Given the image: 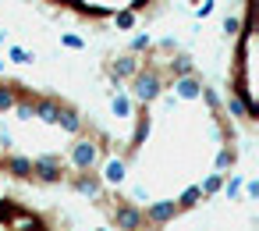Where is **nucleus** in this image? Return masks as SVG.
Wrapping results in <instances>:
<instances>
[{
	"instance_id": "obj_19",
	"label": "nucleus",
	"mask_w": 259,
	"mask_h": 231,
	"mask_svg": "<svg viewBox=\"0 0 259 231\" xmlns=\"http://www.w3.org/2000/svg\"><path fill=\"white\" fill-rule=\"evenodd\" d=\"M174 203H178V210H181V213H185V210H192V206H199V203H202V192H199V185H188V188H185V192H181Z\"/></svg>"
},
{
	"instance_id": "obj_36",
	"label": "nucleus",
	"mask_w": 259,
	"mask_h": 231,
	"mask_svg": "<svg viewBox=\"0 0 259 231\" xmlns=\"http://www.w3.org/2000/svg\"><path fill=\"white\" fill-rule=\"evenodd\" d=\"M192 4H202V0H192Z\"/></svg>"
},
{
	"instance_id": "obj_13",
	"label": "nucleus",
	"mask_w": 259,
	"mask_h": 231,
	"mask_svg": "<svg viewBox=\"0 0 259 231\" xmlns=\"http://www.w3.org/2000/svg\"><path fill=\"white\" fill-rule=\"evenodd\" d=\"M57 128H64L68 135H75V139H78V135H82V128H85V121H82V114H78L75 107H68V103H64V107H61V118H57Z\"/></svg>"
},
{
	"instance_id": "obj_7",
	"label": "nucleus",
	"mask_w": 259,
	"mask_h": 231,
	"mask_svg": "<svg viewBox=\"0 0 259 231\" xmlns=\"http://www.w3.org/2000/svg\"><path fill=\"white\" fill-rule=\"evenodd\" d=\"M61 100L57 96H36L32 100V118H39L43 125H57V118H61Z\"/></svg>"
},
{
	"instance_id": "obj_35",
	"label": "nucleus",
	"mask_w": 259,
	"mask_h": 231,
	"mask_svg": "<svg viewBox=\"0 0 259 231\" xmlns=\"http://www.w3.org/2000/svg\"><path fill=\"white\" fill-rule=\"evenodd\" d=\"M96 231H110V227H96Z\"/></svg>"
},
{
	"instance_id": "obj_30",
	"label": "nucleus",
	"mask_w": 259,
	"mask_h": 231,
	"mask_svg": "<svg viewBox=\"0 0 259 231\" xmlns=\"http://www.w3.org/2000/svg\"><path fill=\"white\" fill-rule=\"evenodd\" d=\"M11 149H15V135H11L8 128H0V153H4V157H8Z\"/></svg>"
},
{
	"instance_id": "obj_27",
	"label": "nucleus",
	"mask_w": 259,
	"mask_h": 231,
	"mask_svg": "<svg viewBox=\"0 0 259 231\" xmlns=\"http://www.w3.org/2000/svg\"><path fill=\"white\" fill-rule=\"evenodd\" d=\"M224 188V174H209L202 185H199V192H202V199H209V196H217Z\"/></svg>"
},
{
	"instance_id": "obj_15",
	"label": "nucleus",
	"mask_w": 259,
	"mask_h": 231,
	"mask_svg": "<svg viewBox=\"0 0 259 231\" xmlns=\"http://www.w3.org/2000/svg\"><path fill=\"white\" fill-rule=\"evenodd\" d=\"M167 71H170L174 79H188V75H195V61H192L188 54H174V57L167 61Z\"/></svg>"
},
{
	"instance_id": "obj_8",
	"label": "nucleus",
	"mask_w": 259,
	"mask_h": 231,
	"mask_svg": "<svg viewBox=\"0 0 259 231\" xmlns=\"http://www.w3.org/2000/svg\"><path fill=\"white\" fill-rule=\"evenodd\" d=\"M124 178H128V160L124 157H107L103 171H100V181L103 185H121Z\"/></svg>"
},
{
	"instance_id": "obj_25",
	"label": "nucleus",
	"mask_w": 259,
	"mask_h": 231,
	"mask_svg": "<svg viewBox=\"0 0 259 231\" xmlns=\"http://www.w3.org/2000/svg\"><path fill=\"white\" fill-rule=\"evenodd\" d=\"M199 100H206L209 103V110H213V118H220V110H224V100H220V93L217 89H209V86H202V96Z\"/></svg>"
},
{
	"instance_id": "obj_5",
	"label": "nucleus",
	"mask_w": 259,
	"mask_h": 231,
	"mask_svg": "<svg viewBox=\"0 0 259 231\" xmlns=\"http://www.w3.org/2000/svg\"><path fill=\"white\" fill-rule=\"evenodd\" d=\"M178 213H181V210H178L174 199H153V203H146L142 220H146V227H167Z\"/></svg>"
},
{
	"instance_id": "obj_4",
	"label": "nucleus",
	"mask_w": 259,
	"mask_h": 231,
	"mask_svg": "<svg viewBox=\"0 0 259 231\" xmlns=\"http://www.w3.org/2000/svg\"><path fill=\"white\" fill-rule=\"evenodd\" d=\"M110 217L117 224V231H146V220H142V206L132 203V199H117L110 206Z\"/></svg>"
},
{
	"instance_id": "obj_21",
	"label": "nucleus",
	"mask_w": 259,
	"mask_h": 231,
	"mask_svg": "<svg viewBox=\"0 0 259 231\" xmlns=\"http://www.w3.org/2000/svg\"><path fill=\"white\" fill-rule=\"evenodd\" d=\"M234 160H238V153L231 146H220V153H217V174H227L234 167Z\"/></svg>"
},
{
	"instance_id": "obj_14",
	"label": "nucleus",
	"mask_w": 259,
	"mask_h": 231,
	"mask_svg": "<svg viewBox=\"0 0 259 231\" xmlns=\"http://www.w3.org/2000/svg\"><path fill=\"white\" fill-rule=\"evenodd\" d=\"M132 121H135V135H132V142H128V153L142 149V142L149 139V128H153V121H149V110H146V114H135Z\"/></svg>"
},
{
	"instance_id": "obj_26",
	"label": "nucleus",
	"mask_w": 259,
	"mask_h": 231,
	"mask_svg": "<svg viewBox=\"0 0 259 231\" xmlns=\"http://www.w3.org/2000/svg\"><path fill=\"white\" fill-rule=\"evenodd\" d=\"M32 100H36V93L32 96H18V103H15V118L18 121H32Z\"/></svg>"
},
{
	"instance_id": "obj_6",
	"label": "nucleus",
	"mask_w": 259,
	"mask_h": 231,
	"mask_svg": "<svg viewBox=\"0 0 259 231\" xmlns=\"http://www.w3.org/2000/svg\"><path fill=\"white\" fill-rule=\"evenodd\" d=\"M139 68H142V61H139L135 54H121V57L107 61V75H110V82H114V86H121V82H132Z\"/></svg>"
},
{
	"instance_id": "obj_32",
	"label": "nucleus",
	"mask_w": 259,
	"mask_h": 231,
	"mask_svg": "<svg viewBox=\"0 0 259 231\" xmlns=\"http://www.w3.org/2000/svg\"><path fill=\"white\" fill-rule=\"evenodd\" d=\"M241 192H245V199H259V181H255V178H248V181L241 185Z\"/></svg>"
},
{
	"instance_id": "obj_33",
	"label": "nucleus",
	"mask_w": 259,
	"mask_h": 231,
	"mask_svg": "<svg viewBox=\"0 0 259 231\" xmlns=\"http://www.w3.org/2000/svg\"><path fill=\"white\" fill-rule=\"evenodd\" d=\"M4 40H8V32H4V29H0V47H4Z\"/></svg>"
},
{
	"instance_id": "obj_3",
	"label": "nucleus",
	"mask_w": 259,
	"mask_h": 231,
	"mask_svg": "<svg viewBox=\"0 0 259 231\" xmlns=\"http://www.w3.org/2000/svg\"><path fill=\"white\" fill-rule=\"evenodd\" d=\"M32 178L36 181H47V185H61L68 178V164L61 153H43L32 160Z\"/></svg>"
},
{
	"instance_id": "obj_24",
	"label": "nucleus",
	"mask_w": 259,
	"mask_h": 231,
	"mask_svg": "<svg viewBox=\"0 0 259 231\" xmlns=\"http://www.w3.org/2000/svg\"><path fill=\"white\" fill-rule=\"evenodd\" d=\"M22 213V206L15 203V199H8V196H0V220H4V224H11L15 217Z\"/></svg>"
},
{
	"instance_id": "obj_1",
	"label": "nucleus",
	"mask_w": 259,
	"mask_h": 231,
	"mask_svg": "<svg viewBox=\"0 0 259 231\" xmlns=\"http://www.w3.org/2000/svg\"><path fill=\"white\" fill-rule=\"evenodd\" d=\"M128 96H132L135 107H149V103H156V100L163 96V75H160L156 68H139L135 79H132Z\"/></svg>"
},
{
	"instance_id": "obj_22",
	"label": "nucleus",
	"mask_w": 259,
	"mask_h": 231,
	"mask_svg": "<svg viewBox=\"0 0 259 231\" xmlns=\"http://www.w3.org/2000/svg\"><path fill=\"white\" fill-rule=\"evenodd\" d=\"M241 185H245L241 174H224V188H220V192H224L227 199H238V196H241Z\"/></svg>"
},
{
	"instance_id": "obj_9",
	"label": "nucleus",
	"mask_w": 259,
	"mask_h": 231,
	"mask_svg": "<svg viewBox=\"0 0 259 231\" xmlns=\"http://www.w3.org/2000/svg\"><path fill=\"white\" fill-rule=\"evenodd\" d=\"M4 171L11 174V178H18V181H29L32 178V157H22V153H8L4 160Z\"/></svg>"
},
{
	"instance_id": "obj_28",
	"label": "nucleus",
	"mask_w": 259,
	"mask_h": 231,
	"mask_svg": "<svg viewBox=\"0 0 259 231\" xmlns=\"http://www.w3.org/2000/svg\"><path fill=\"white\" fill-rule=\"evenodd\" d=\"M220 29H224V36H227V40H234V36H241V18H234V15H224Z\"/></svg>"
},
{
	"instance_id": "obj_10",
	"label": "nucleus",
	"mask_w": 259,
	"mask_h": 231,
	"mask_svg": "<svg viewBox=\"0 0 259 231\" xmlns=\"http://www.w3.org/2000/svg\"><path fill=\"white\" fill-rule=\"evenodd\" d=\"M71 188H75V192H82V196H89V199H100V196H103V181H100V174H96V171L75 174V178H71Z\"/></svg>"
},
{
	"instance_id": "obj_20",
	"label": "nucleus",
	"mask_w": 259,
	"mask_h": 231,
	"mask_svg": "<svg viewBox=\"0 0 259 231\" xmlns=\"http://www.w3.org/2000/svg\"><path fill=\"white\" fill-rule=\"evenodd\" d=\"M8 61L11 64H32L36 50H29V47H8Z\"/></svg>"
},
{
	"instance_id": "obj_18",
	"label": "nucleus",
	"mask_w": 259,
	"mask_h": 231,
	"mask_svg": "<svg viewBox=\"0 0 259 231\" xmlns=\"http://www.w3.org/2000/svg\"><path fill=\"white\" fill-rule=\"evenodd\" d=\"M18 86H11V82H0V114H8V110H15V103H18Z\"/></svg>"
},
{
	"instance_id": "obj_17",
	"label": "nucleus",
	"mask_w": 259,
	"mask_h": 231,
	"mask_svg": "<svg viewBox=\"0 0 259 231\" xmlns=\"http://www.w3.org/2000/svg\"><path fill=\"white\" fill-rule=\"evenodd\" d=\"M224 107H227V114H231V118H238V121H255V114H252V110L241 103V96H234V93L224 100Z\"/></svg>"
},
{
	"instance_id": "obj_37",
	"label": "nucleus",
	"mask_w": 259,
	"mask_h": 231,
	"mask_svg": "<svg viewBox=\"0 0 259 231\" xmlns=\"http://www.w3.org/2000/svg\"><path fill=\"white\" fill-rule=\"evenodd\" d=\"M0 160H4V153H0Z\"/></svg>"
},
{
	"instance_id": "obj_23",
	"label": "nucleus",
	"mask_w": 259,
	"mask_h": 231,
	"mask_svg": "<svg viewBox=\"0 0 259 231\" xmlns=\"http://www.w3.org/2000/svg\"><path fill=\"white\" fill-rule=\"evenodd\" d=\"M146 50H153V36H149V32H135V36H132L128 54H135V57H139V54H146Z\"/></svg>"
},
{
	"instance_id": "obj_11",
	"label": "nucleus",
	"mask_w": 259,
	"mask_h": 231,
	"mask_svg": "<svg viewBox=\"0 0 259 231\" xmlns=\"http://www.w3.org/2000/svg\"><path fill=\"white\" fill-rule=\"evenodd\" d=\"M174 100H199L202 96V79L199 75H188V79H174Z\"/></svg>"
},
{
	"instance_id": "obj_12",
	"label": "nucleus",
	"mask_w": 259,
	"mask_h": 231,
	"mask_svg": "<svg viewBox=\"0 0 259 231\" xmlns=\"http://www.w3.org/2000/svg\"><path fill=\"white\" fill-rule=\"evenodd\" d=\"M110 110H114V118H124V121L135 118V103H132L128 89H114L110 93Z\"/></svg>"
},
{
	"instance_id": "obj_29",
	"label": "nucleus",
	"mask_w": 259,
	"mask_h": 231,
	"mask_svg": "<svg viewBox=\"0 0 259 231\" xmlns=\"http://www.w3.org/2000/svg\"><path fill=\"white\" fill-rule=\"evenodd\" d=\"M61 47H68V50H85V40H82L78 32H61Z\"/></svg>"
},
{
	"instance_id": "obj_16",
	"label": "nucleus",
	"mask_w": 259,
	"mask_h": 231,
	"mask_svg": "<svg viewBox=\"0 0 259 231\" xmlns=\"http://www.w3.org/2000/svg\"><path fill=\"white\" fill-rule=\"evenodd\" d=\"M135 25H139V11H132V8L114 11V29H117V32H132Z\"/></svg>"
},
{
	"instance_id": "obj_31",
	"label": "nucleus",
	"mask_w": 259,
	"mask_h": 231,
	"mask_svg": "<svg viewBox=\"0 0 259 231\" xmlns=\"http://www.w3.org/2000/svg\"><path fill=\"white\" fill-rule=\"evenodd\" d=\"M213 8H217V0H202V4L192 8V15H195V18H206V15H213Z\"/></svg>"
},
{
	"instance_id": "obj_34",
	"label": "nucleus",
	"mask_w": 259,
	"mask_h": 231,
	"mask_svg": "<svg viewBox=\"0 0 259 231\" xmlns=\"http://www.w3.org/2000/svg\"><path fill=\"white\" fill-rule=\"evenodd\" d=\"M4 68H8V61H0V75H4Z\"/></svg>"
},
{
	"instance_id": "obj_2",
	"label": "nucleus",
	"mask_w": 259,
	"mask_h": 231,
	"mask_svg": "<svg viewBox=\"0 0 259 231\" xmlns=\"http://www.w3.org/2000/svg\"><path fill=\"white\" fill-rule=\"evenodd\" d=\"M100 142L96 139H85V135H78L75 142H71V149H68V167L75 171V174H85V171H96V164H100Z\"/></svg>"
}]
</instances>
